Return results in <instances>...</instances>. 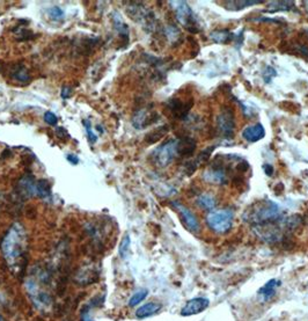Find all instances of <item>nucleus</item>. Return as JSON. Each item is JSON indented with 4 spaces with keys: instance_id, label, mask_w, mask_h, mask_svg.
Instances as JSON below:
<instances>
[{
    "instance_id": "b1692460",
    "label": "nucleus",
    "mask_w": 308,
    "mask_h": 321,
    "mask_svg": "<svg viewBox=\"0 0 308 321\" xmlns=\"http://www.w3.org/2000/svg\"><path fill=\"white\" fill-rule=\"evenodd\" d=\"M263 1H260V0H253V1H225L224 5H232L227 7L229 11H241L246 7H249V6H254L262 4Z\"/></svg>"
},
{
    "instance_id": "393cba45",
    "label": "nucleus",
    "mask_w": 308,
    "mask_h": 321,
    "mask_svg": "<svg viewBox=\"0 0 308 321\" xmlns=\"http://www.w3.org/2000/svg\"><path fill=\"white\" fill-rule=\"evenodd\" d=\"M149 296V290L147 289H139L137 290L136 292L132 294V297L130 298L129 300V306L130 307H134L137 305H139L142 301L146 299V297Z\"/></svg>"
},
{
    "instance_id": "9d476101",
    "label": "nucleus",
    "mask_w": 308,
    "mask_h": 321,
    "mask_svg": "<svg viewBox=\"0 0 308 321\" xmlns=\"http://www.w3.org/2000/svg\"><path fill=\"white\" fill-rule=\"evenodd\" d=\"M210 306V300L205 297H195L189 299L185 304V306L181 309L182 317H191L197 316L204 312V311Z\"/></svg>"
},
{
    "instance_id": "412c9836",
    "label": "nucleus",
    "mask_w": 308,
    "mask_h": 321,
    "mask_svg": "<svg viewBox=\"0 0 308 321\" xmlns=\"http://www.w3.org/2000/svg\"><path fill=\"white\" fill-rule=\"evenodd\" d=\"M179 156H190L195 152L196 150V142L192 138L185 137V138L179 139L178 144Z\"/></svg>"
},
{
    "instance_id": "1a4fd4ad",
    "label": "nucleus",
    "mask_w": 308,
    "mask_h": 321,
    "mask_svg": "<svg viewBox=\"0 0 308 321\" xmlns=\"http://www.w3.org/2000/svg\"><path fill=\"white\" fill-rule=\"evenodd\" d=\"M203 179L208 183H211V185H226L228 182L227 169H226L225 165L215 161V163H212L209 168H206L204 174H203Z\"/></svg>"
},
{
    "instance_id": "2eb2a0df",
    "label": "nucleus",
    "mask_w": 308,
    "mask_h": 321,
    "mask_svg": "<svg viewBox=\"0 0 308 321\" xmlns=\"http://www.w3.org/2000/svg\"><path fill=\"white\" fill-rule=\"evenodd\" d=\"M111 19H113V24H114V28L115 31L119 32L121 40L123 41L124 47H126L127 43L130 41V31L127 25L124 22L123 18L121 16L119 12H113V15H111Z\"/></svg>"
},
{
    "instance_id": "473e14b6",
    "label": "nucleus",
    "mask_w": 308,
    "mask_h": 321,
    "mask_svg": "<svg viewBox=\"0 0 308 321\" xmlns=\"http://www.w3.org/2000/svg\"><path fill=\"white\" fill-rule=\"evenodd\" d=\"M166 34L170 41H174L175 38H178L180 36V31L174 25H169L166 27Z\"/></svg>"
},
{
    "instance_id": "ddd939ff",
    "label": "nucleus",
    "mask_w": 308,
    "mask_h": 321,
    "mask_svg": "<svg viewBox=\"0 0 308 321\" xmlns=\"http://www.w3.org/2000/svg\"><path fill=\"white\" fill-rule=\"evenodd\" d=\"M192 106V101L191 102H183L180 99H176V97H173L170 99L168 102H167V107L170 110V113L173 114V116L176 117V119L183 120L185 117L188 115L190 107Z\"/></svg>"
},
{
    "instance_id": "2f4dec72",
    "label": "nucleus",
    "mask_w": 308,
    "mask_h": 321,
    "mask_svg": "<svg viewBox=\"0 0 308 321\" xmlns=\"http://www.w3.org/2000/svg\"><path fill=\"white\" fill-rule=\"evenodd\" d=\"M93 309V306L91 304H87L85 305L83 309H81V313H80V320L81 321H94L93 317H92L91 311Z\"/></svg>"
},
{
    "instance_id": "7c9ffc66",
    "label": "nucleus",
    "mask_w": 308,
    "mask_h": 321,
    "mask_svg": "<svg viewBox=\"0 0 308 321\" xmlns=\"http://www.w3.org/2000/svg\"><path fill=\"white\" fill-rule=\"evenodd\" d=\"M276 75H277V71L275 70L273 66H267L265 67V70L262 72V77H263V79L267 84L270 83Z\"/></svg>"
},
{
    "instance_id": "9b49d317",
    "label": "nucleus",
    "mask_w": 308,
    "mask_h": 321,
    "mask_svg": "<svg viewBox=\"0 0 308 321\" xmlns=\"http://www.w3.org/2000/svg\"><path fill=\"white\" fill-rule=\"evenodd\" d=\"M36 179L32 175H25L16 185V195L21 199L31 198L36 196Z\"/></svg>"
},
{
    "instance_id": "ea45409f",
    "label": "nucleus",
    "mask_w": 308,
    "mask_h": 321,
    "mask_svg": "<svg viewBox=\"0 0 308 321\" xmlns=\"http://www.w3.org/2000/svg\"><path fill=\"white\" fill-rule=\"evenodd\" d=\"M0 203H1V194H0Z\"/></svg>"
},
{
    "instance_id": "5701e85b",
    "label": "nucleus",
    "mask_w": 308,
    "mask_h": 321,
    "mask_svg": "<svg viewBox=\"0 0 308 321\" xmlns=\"http://www.w3.org/2000/svg\"><path fill=\"white\" fill-rule=\"evenodd\" d=\"M296 8L293 1H271L264 12L275 13L279 11H292Z\"/></svg>"
},
{
    "instance_id": "f3484780",
    "label": "nucleus",
    "mask_w": 308,
    "mask_h": 321,
    "mask_svg": "<svg viewBox=\"0 0 308 321\" xmlns=\"http://www.w3.org/2000/svg\"><path fill=\"white\" fill-rule=\"evenodd\" d=\"M9 74H11V78L13 80L18 81V83H20L21 85L31 83V73H29L28 68L22 63L14 65V66L11 68V71H9Z\"/></svg>"
},
{
    "instance_id": "e433bc0d",
    "label": "nucleus",
    "mask_w": 308,
    "mask_h": 321,
    "mask_svg": "<svg viewBox=\"0 0 308 321\" xmlns=\"http://www.w3.org/2000/svg\"><path fill=\"white\" fill-rule=\"evenodd\" d=\"M66 159H67L68 162L72 163V165H78V163H79V161H80L79 157H78L77 155H74V153H70V155H67Z\"/></svg>"
},
{
    "instance_id": "cd10ccee",
    "label": "nucleus",
    "mask_w": 308,
    "mask_h": 321,
    "mask_svg": "<svg viewBox=\"0 0 308 321\" xmlns=\"http://www.w3.org/2000/svg\"><path fill=\"white\" fill-rule=\"evenodd\" d=\"M47 13L49 18L54 21H62L65 18V13L60 6H51L47 9Z\"/></svg>"
},
{
    "instance_id": "20e7f679",
    "label": "nucleus",
    "mask_w": 308,
    "mask_h": 321,
    "mask_svg": "<svg viewBox=\"0 0 308 321\" xmlns=\"http://www.w3.org/2000/svg\"><path fill=\"white\" fill-rule=\"evenodd\" d=\"M169 5L174 9L175 16L178 21L183 27H185L189 32H198L197 18L195 16V13L190 8L188 2L185 1H169Z\"/></svg>"
},
{
    "instance_id": "a878e982",
    "label": "nucleus",
    "mask_w": 308,
    "mask_h": 321,
    "mask_svg": "<svg viewBox=\"0 0 308 321\" xmlns=\"http://www.w3.org/2000/svg\"><path fill=\"white\" fill-rule=\"evenodd\" d=\"M167 132H168V127H167V126L160 127L156 130H154L153 132H151L150 135L146 137V142L150 143V144L156 143L159 139H161Z\"/></svg>"
},
{
    "instance_id": "4468645a",
    "label": "nucleus",
    "mask_w": 308,
    "mask_h": 321,
    "mask_svg": "<svg viewBox=\"0 0 308 321\" xmlns=\"http://www.w3.org/2000/svg\"><path fill=\"white\" fill-rule=\"evenodd\" d=\"M281 287V282L277 278H273V280L268 281L263 287H261L257 291V296L260 297L261 300L269 301L276 296L277 290Z\"/></svg>"
},
{
    "instance_id": "c756f323",
    "label": "nucleus",
    "mask_w": 308,
    "mask_h": 321,
    "mask_svg": "<svg viewBox=\"0 0 308 321\" xmlns=\"http://www.w3.org/2000/svg\"><path fill=\"white\" fill-rule=\"evenodd\" d=\"M83 124L85 127V130H86L87 132V137H88V140H90L91 144H95L97 142V136L95 135V132L92 129V122L90 120H83Z\"/></svg>"
},
{
    "instance_id": "f257e3e1",
    "label": "nucleus",
    "mask_w": 308,
    "mask_h": 321,
    "mask_svg": "<svg viewBox=\"0 0 308 321\" xmlns=\"http://www.w3.org/2000/svg\"><path fill=\"white\" fill-rule=\"evenodd\" d=\"M1 253L7 266L16 274L25 269L26 252H27V234L20 223H14L2 237Z\"/></svg>"
},
{
    "instance_id": "bb28decb",
    "label": "nucleus",
    "mask_w": 308,
    "mask_h": 321,
    "mask_svg": "<svg viewBox=\"0 0 308 321\" xmlns=\"http://www.w3.org/2000/svg\"><path fill=\"white\" fill-rule=\"evenodd\" d=\"M130 245H131V238L129 234H125L122 239V241H121L120 244V247H119V254L121 258H123V260H125L127 257V255H129V251H130Z\"/></svg>"
},
{
    "instance_id": "aec40b11",
    "label": "nucleus",
    "mask_w": 308,
    "mask_h": 321,
    "mask_svg": "<svg viewBox=\"0 0 308 321\" xmlns=\"http://www.w3.org/2000/svg\"><path fill=\"white\" fill-rule=\"evenodd\" d=\"M196 205H198L203 210L210 212L215 210L216 205H217V199L211 194H202L196 198Z\"/></svg>"
},
{
    "instance_id": "0eeeda50",
    "label": "nucleus",
    "mask_w": 308,
    "mask_h": 321,
    "mask_svg": "<svg viewBox=\"0 0 308 321\" xmlns=\"http://www.w3.org/2000/svg\"><path fill=\"white\" fill-rule=\"evenodd\" d=\"M217 127L222 138L231 140L234 136L235 131V117L233 110L225 108L217 117Z\"/></svg>"
},
{
    "instance_id": "58836bf2",
    "label": "nucleus",
    "mask_w": 308,
    "mask_h": 321,
    "mask_svg": "<svg viewBox=\"0 0 308 321\" xmlns=\"http://www.w3.org/2000/svg\"><path fill=\"white\" fill-rule=\"evenodd\" d=\"M95 129H96L97 131H99V132H101V133H103V128H102V127H101V126H96V127H95Z\"/></svg>"
},
{
    "instance_id": "423d86ee",
    "label": "nucleus",
    "mask_w": 308,
    "mask_h": 321,
    "mask_svg": "<svg viewBox=\"0 0 308 321\" xmlns=\"http://www.w3.org/2000/svg\"><path fill=\"white\" fill-rule=\"evenodd\" d=\"M26 288H27L29 297L31 298L32 303L38 310H47L51 305V296L47 291L42 289L40 281L34 277H29L26 282Z\"/></svg>"
},
{
    "instance_id": "72a5a7b5",
    "label": "nucleus",
    "mask_w": 308,
    "mask_h": 321,
    "mask_svg": "<svg viewBox=\"0 0 308 321\" xmlns=\"http://www.w3.org/2000/svg\"><path fill=\"white\" fill-rule=\"evenodd\" d=\"M44 121L45 123L49 124V126L55 127L57 126L58 123V117L56 116V114L52 113V111H47V113L44 114Z\"/></svg>"
},
{
    "instance_id": "dca6fc26",
    "label": "nucleus",
    "mask_w": 308,
    "mask_h": 321,
    "mask_svg": "<svg viewBox=\"0 0 308 321\" xmlns=\"http://www.w3.org/2000/svg\"><path fill=\"white\" fill-rule=\"evenodd\" d=\"M242 137L248 143H256L265 137V129L262 123H256L254 126L247 127L242 131Z\"/></svg>"
},
{
    "instance_id": "6ab92c4d",
    "label": "nucleus",
    "mask_w": 308,
    "mask_h": 321,
    "mask_svg": "<svg viewBox=\"0 0 308 321\" xmlns=\"http://www.w3.org/2000/svg\"><path fill=\"white\" fill-rule=\"evenodd\" d=\"M210 40L218 44H228L234 41V32L227 29H218L210 34Z\"/></svg>"
},
{
    "instance_id": "7ed1b4c3",
    "label": "nucleus",
    "mask_w": 308,
    "mask_h": 321,
    "mask_svg": "<svg viewBox=\"0 0 308 321\" xmlns=\"http://www.w3.org/2000/svg\"><path fill=\"white\" fill-rule=\"evenodd\" d=\"M205 221L212 232L218 234H226L233 227L234 214L229 209L212 210L206 216Z\"/></svg>"
},
{
    "instance_id": "f03ea898",
    "label": "nucleus",
    "mask_w": 308,
    "mask_h": 321,
    "mask_svg": "<svg viewBox=\"0 0 308 321\" xmlns=\"http://www.w3.org/2000/svg\"><path fill=\"white\" fill-rule=\"evenodd\" d=\"M251 227H261L279 223L285 218L280 206L270 199H262L251 204L242 216Z\"/></svg>"
},
{
    "instance_id": "f704fd0d",
    "label": "nucleus",
    "mask_w": 308,
    "mask_h": 321,
    "mask_svg": "<svg viewBox=\"0 0 308 321\" xmlns=\"http://www.w3.org/2000/svg\"><path fill=\"white\" fill-rule=\"evenodd\" d=\"M56 135H57L58 138L64 139V140L70 138V135H68L66 129H64L63 127H56Z\"/></svg>"
},
{
    "instance_id": "6e6552de",
    "label": "nucleus",
    "mask_w": 308,
    "mask_h": 321,
    "mask_svg": "<svg viewBox=\"0 0 308 321\" xmlns=\"http://www.w3.org/2000/svg\"><path fill=\"white\" fill-rule=\"evenodd\" d=\"M172 206L179 212L181 216L183 224L185 225V227L194 234L201 233V223H199L198 218L196 217L194 212L190 210L189 208H186L185 205L181 204L180 202H172Z\"/></svg>"
},
{
    "instance_id": "a211bd4d",
    "label": "nucleus",
    "mask_w": 308,
    "mask_h": 321,
    "mask_svg": "<svg viewBox=\"0 0 308 321\" xmlns=\"http://www.w3.org/2000/svg\"><path fill=\"white\" fill-rule=\"evenodd\" d=\"M161 309L162 305L160 303H155V301L146 303L138 307V310L136 311V318H138V319H146V318H150L154 316V314L159 313Z\"/></svg>"
},
{
    "instance_id": "4be33fe9",
    "label": "nucleus",
    "mask_w": 308,
    "mask_h": 321,
    "mask_svg": "<svg viewBox=\"0 0 308 321\" xmlns=\"http://www.w3.org/2000/svg\"><path fill=\"white\" fill-rule=\"evenodd\" d=\"M36 196L42 199L51 198V185L48 180L41 179L36 182Z\"/></svg>"
},
{
    "instance_id": "39448f33",
    "label": "nucleus",
    "mask_w": 308,
    "mask_h": 321,
    "mask_svg": "<svg viewBox=\"0 0 308 321\" xmlns=\"http://www.w3.org/2000/svg\"><path fill=\"white\" fill-rule=\"evenodd\" d=\"M179 139H169L162 145L156 147L152 153V159L154 163L159 167H167L173 162L176 157H179L178 150Z\"/></svg>"
},
{
    "instance_id": "f8f14e48",
    "label": "nucleus",
    "mask_w": 308,
    "mask_h": 321,
    "mask_svg": "<svg viewBox=\"0 0 308 321\" xmlns=\"http://www.w3.org/2000/svg\"><path fill=\"white\" fill-rule=\"evenodd\" d=\"M159 120L158 113L149 111L147 109H139L133 114L132 124L136 129H144L150 124L155 123Z\"/></svg>"
},
{
    "instance_id": "c9c22d12",
    "label": "nucleus",
    "mask_w": 308,
    "mask_h": 321,
    "mask_svg": "<svg viewBox=\"0 0 308 321\" xmlns=\"http://www.w3.org/2000/svg\"><path fill=\"white\" fill-rule=\"evenodd\" d=\"M72 93H73V90L71 86H63L61 92V97L63 100H67L72 96Z\"/></svg>"
},
{
    "instance_id": "4c0bfd02",
    "label": "nucleus",
    "mask_w": 308,
    "mask_h": 321,
    "mask_svg": "<svg viewBox=\"0 0 308 321\" xmlns=\"http://www.w3.org/2000/svg\"><path fill=\"white\" fill-rule=\"evenodd\" d=\"M263 169H264V172L267 173V175H269V176L273 175L274 167L271 166V165H269V163H264V165H263Z\"/></svg>"
},
{
    "instance_id": "c85d7f7f",
    "label": "nucleus",
    "mask_w": 308,
    "mask_h": 321,
    "mask_svg": "<svg viewBox=\"0 0 308 321\" xmlns=\"http://www.w3.org/2000/svg\"><path fill=\"white\" fill-rule=\"evenodd\" d=\"M14 32L18 35L19 41H29L31 38L35 37V34L31 31H29L27 28H18Z\"/></svg>"
}]
</instances>
